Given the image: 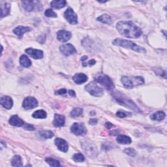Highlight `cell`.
I'll return each instance as SVG.
<instances>
[{
  "instance_id": "cell-1",
  "label": "cell",
  "mask_w": 167,
  "mask_h": 167,
  "mask_svg": "<svg viewBox=\"0 0 167 167\" xmlns=\"http://www.w3.org/2000/svg\"><path fill=\"white\" fill-rule=\"evenodd\" d=\"M116 28L121 34L128 38H139L142 34L141 29L131 21H120L117 24Z\"/></svg>"
},
{
  "instance_id": "cell-2",
  "label": "cell",
  "mask_w": 167,
  "mask_h": 167,
  "mask_svg": "<svg viewBox=\"0 0 167 167\" xmlns=\"http://www.w3.org/2000/svg\"><path fill=\"white\" fill-rule=\"evenodd\" d=\"M112 96L115 99L116 101L118 102L121 105H123L125 107L130 108V109L136 111L140 112L139 108L138 107L136 104L133 102L130 99H129L126 96H125L123 93H120V91H115L112 93Z\"/></svg>"
},
{
  "instance_id": "cell-3",
  "label": "cell",
  "mask_w": 167,
  "mask_h": 167,
  "mask_svg": "<svg viewBox=\"0 0 167 167\" xmlns=\"http://www.w3.org/2000/svg\"><path fill=\"white\" fill-rule=\"evenodd\" d=\"M112 44L115 46H118V47H122L123 48L131 49L133 51L137 52H146V50L144 48L127 40L116 39L112 42Z\"/></svg>"
},
{
  "instance_id": "cell-4",
  "label": "cell",
  "mask_w": 167,
  "mask_h": 167,
  "mask_svg": "<svg viewBox=\"0 0 167 167\" xmlns=\"http://www.w3.org/2000/svg\"><path fill=\"white\" fill-rule=\"evenodd\" d=\"M124 86L127 87H133L143 84L144 79L142 77H123L121 79Z\"/></svg>"
},
{
  "instance_id": "cell-5",
  "label": "cell",
  "mask_w": 167,
  "mask_h": 167,
  "mask_svg": "<svg viewBox=\"0 0 167 167\" xmlns=\"http://www.w3.org/2000/svg\"><path fill=\"white\" fill-rule=\"evenodd\" d=\"M82 148L86 155L91 157L95 158L97 156V149L95 144L89 141L82 142Z\"/></svg>"
},
{
  "instance_id": "cell-6",
  "label": "cell",
  "mask_w": 167,
  "mask_h": 167,
  "mask_svg": "<svg viewBox=\"0 0 167 167\" xmlns=\"http://www.w3.org/2000/svg\"><path fill=\"white\" fill-rule=\"evenodd\" d=\"M95 80L99 84H101L106 90H110L114 88L113 82L112 81L110 77H108L107 75L103 74H98L97 76L95 77Z\"/></svg>"
},
{
  "instance_id": "cell-7",
  "label": "cell",
  "mask_w": 167,
  "mask_h": 167,
  "mask_svg": "<svg viewBox=\"0 0 167 167\" xmlns=\"http://www.w3.org/2000/svg\"><path fill=\"white\" fill-rule=\"evenodd\" d=\"M85 89L87 92L95 97H101L103 95V90L93 82H91L86 86Z\"/></svg>"
},
{
  "instance_id": "cell-8",
  "label": "cell",
  "mask_w": 167,
  "mask_h": 167,
  "mask_svg": "<svg viewBox=\"0 0 167 167\" xmlns=\"http://www.w3.org/2000/svg\"><path fill=\"white\" fill-rule=\"evenodd\" d=\"M70 131L73 134L80 136L84 135L87 133V129L84 124L81 123H74L70 127Z\"/></svg>"
},
{
  "instance_id": "cell-9",
  "label": "cell",
  "mask_w": 167,
  "mask_h": 167,
  "mask_svg": "<svg viewBox=\"0 0 167 167\" xmlns=\"http://www.w3.org/2000/svg\"><path fill=\"white\" fill-rule=\"evenodd\" d=\"M64 17L70 24H77L78 23V16L70 8L65 11L64 12Z\"/></svg>"
},
{
  "instance_id": "cell-10",
  "label": "cell",
  "mask_w": 167,
  "mask_h": 167,
  "mask_svg": "<svg viewBox=\"0 0 167 167\" xmlns=\"http://www.w3.org/2000/svg\"><path fill=\"white\" fill-rule=\"evenodd\" d=\"M37 105H38V101H37L35 98L32 97H28L26 98L22 103L23 107L26 110L32 109V108L37 107Z\"/></svg>"
},
{
  "instance_id": "cell-11",
  "label": "cell",
  "mask_w": 167,
  "mask_h": 167,
  "mask_svg": "<svg viewBox=\"0 0 167 167\" xmlns=\"http://www.w3.org/2000/svg\"><path fill=\"white\" fill-rule=\"evenodd\" d=\"M60 51L62 54H64L65 56H70L75 54L77 52L76 49L70 44H65L61 45L60 47Z\"/></svg>"
},
{
  "instance_id": "cell-12",
  "label": "cell",
  "mask_w": 167,
  "mask_h": 167,
  "mask_svg": "<svg viewBox=\"0 0 167 167\" xmlns=\"http://www.w3.org/2000/svg\"><path fill=\"white\" fill-rule=\"evenodd\" d=\"M54 142H55V144L57 146V148H58V149L60 150L61 152H67L68 151L69 146L67 142L65 140L60 139V138H57V139H56L55 140H54Z\"/></svg>"
},
{
  "instance_id": "cell-13",
  "label": "cell",
  "mask_w": 167,
  "mask_h": 167,
  "mask_svg": "<svg viewBox=\"0 0 167 167\" xmlns=\"http://www.w3.org/2000/svg\"><path fill=\"white\" fill-rule=\"evenodd\" d=\"M26 52L30 55L33 59L35 60H39L41 59L43 57V51H40V50L33 49L31 48H27L26 50Z\"/></svg>"
},
{
  "instance_id": "cell-14",
  "label": "cell",
  "mask_w": 167,
  "mask_h": 167,
  "mask_svg": "<svg viewBox=\"0 0 167 167\" xmlns=\"http://www.w3.org/2000/svg\"><path fill=\"white\" fill-rule=\"evenodd\" d=\"M57 38L60 41L67 42L71 38V33L66 30H60L57 33Z\"/></svg>"
},
{
  "instance_id": "cell-15",
  "label": "cell",
  "mask_w": 167,
  "mask_h": 167,
  "mask_svg": "<svg viewBox=\"0 0 167 167\" xmlns=\"http://www.w3.org/2000/svg\"><path fill=\"white\" fill-rule=\"evenodd\" d=\"M0 103H1L2 106L7 110L11 109L12 106H13L12 99L9 96H4V97H2Z\"/></svg>"
},
{
  "instance_id": "cell-16",
  "label": "cell",
  "mask_w": 167,
  "mask_h": 167,
  "mask_svg": "<svg viewBox=\"0 0 167 167\" xmlns=\"http://www.w3.org/2000/svg\"><path fill=\"white\" fill-rule=\"evenodd\" d=\"M9 122L12 126L16 127H22L25 124L24 121L22 119H20L17 115L12 116L9 119Z\"/></svg>"
},
{
  "instance_id": "cell-17",
  "label": "cell",
  "mask_w": 167,
  "mask_h": 167,
  "mask_svg": "<svg viewBox=\"0 0 167 167\" xmlns=\"http://www.w3.org/2000/svg\"><path fill=\"white\" fill-rule=\"evenodd\" d=\"M65 122V118L64 116L60 114H55L53 121V125L54 127H60L64 126Z\"/></svg>"
},
{
  "instance_id": "cell-18",
  "label": "cell",
  "mask_w": 167,
  "mask_h": 167,
  "mask_svg": "<svg viewBox=\"0 0 167 167\" xmlns=\"http://www.w3.org/2000/svg\"><path fill=\"white\" fill-rule=\"evenodd\" d=\"M31 30V28L30 27L25 26H18L13 30V33L17 35L19 38H22L25 33L28 32Z\"/></svg>"
},
{
  "instance_id": "cell-19",
  "label": "cell",
  "mask_w": 167,
  "mask_h": 167,
  "mask_svg": "<svg viewBox=\"0 0 167 167\" xmlns=\"http://www.w3.org/2000/svg\"><path fill=\"white\" fill-rule=\"evenodd\" d=\"M73 79L77 84H82L87 80V77L84 73H77L74 75Z\"/></svg>"
},
{
  "instance_id": "cell-20",
  "label": "cell",
  "mask_w": 167,
  "mask_h": 167,
  "mask_svg": "<svg viewBox=\"0 0 167 167\" xmlns=\"http://www.w3.org/2000/svg\"><path fill=\"white\" fill-rule=\"evenodd\" d=\"M117 142L122 144H129L132 142V140L129 136L127 135H119L116 139Z\"/></svg>"
},
{
  "instance_id": "cell-21",
  "label": "cell",
  "mask_w": 167,
  "mask_h": 167,
  "mask_svg": "<svg viewBox=\"0 0 167 167\" xmlns=\"http://www.w3.org/2000/svg\"><path fill=\"white\" fill-rule=\"evenodd\" d=\"M10 9H11L10 4L7 3H1V9H2L1 16H2V18H3V17H4V16H5L9 14Z\"/></svg>"
},
{
  "instance_id": "cell-22",
  "label": "cell",
  "mask_w": 167,
  "mask_h": 167,
  "mask_svg": "<svg viewBox=\"0 0 167 167\" xmlns=\"http://www.w3.org/2000/svg\"><path fill=\"white\" fill-rule=\"evenodd\" d=\"M22 7L28 12H31L34 9V2L33 1H22Z\"/></svg>"
},
{
  "instance_id": "cell-23",
  "label": "cell",
  "mask_w": 167,
  "mask_h": 167,
  "mask_svg": "<svg viewBox=\"0 0 167 167\" xmlns=\"http://www.w3.org/2000/svg\"><path fill=\"white\" fill-rule=\"evenodd\" d=\"M20 64L24 67H29L31 65V61L26 55H22L20 57Z\"/></svg>"
},
{
  "instance_id": "cell-24",
  "label": "cell",
  "mask_w": 167,
  "mask_h": 167,
  "mask_svg": "<svg viewBox=\"0 0 167 167\" xmlns=\"http://www.w3.org/2000/svg\"><path fill=\"white\" fill-rule=\"evenodd\" d=\"M165 118V114L162 111L156 112L150 116V118L154 121H161Z\"/></svg>"
},
{
  "instance_id": "cell-25",
  "label": "cell",
  "mask_w": 167,
  "mask_h": 167,
  "mask_svg": "<svg viewBox=\"0 0 167 167\" xmlns=\"http://www.w3.org/2000/svg\"><path fill=\"white\" fill-rule=\"evenodd\" d=\"M97 20H99V22H101L102 23L106 24H111L112 23V19L111 18V16L106 14L100 16L99 17L97 18Z\"/></svg>"
},
{
  "instance_id": "cell-26",
  "label": "cell",
  "mask_w": 167,
  "mask_h": 167,
  "mask_svg": "<svg viewBox=\"0 0 167 167\" xmlns=\"http://www.w3.org/2000/svg\"><path fill=\"white\" fill-rule=\"evenodd\" d=\"M51 5L52 7L54 8V9H61V8H63L65 7L66 5V2L64 1V0H60V1H52L51 3Z\"/></svg>"
},
{
  "instance_id": "cell-27",
  "label": "cell",
  "mask_w": 167,
  "mask_h": 167,
  "mask_svg": "<svg viewBox=\"0 0 167 167\" xmlns=\"http://www.w3.org/2000/svg\"><path fill=\"white\" fill-rule=\"evenodd\" d=\"M33 117L34 118H38V119H44L46 118L47 116V114L44 110H39L35 111L34 113L33 114Z\"/></svg>"
},
{
  "instance_id": "cell-28",
  "label": "cell",
  "mask_w": 167,
  "mask_h": 167,
  "mask_svg": "<svg viewBox=\"0 0 167 167\" xmlns=\"http://www.w3.org/2000/svg\"><path fill=\"white\" fill-rule=\"evenodd\" d=\"M11 164L13 166H22V158L19 156H15L12 158L11 161Z\"/></svg>"
},
{
  "instance_id": "cell-29",
  "label": "cell",
  "mask_w": 167,
  "mask_h": 167,
  "mask_svg": "<svg viewBox=\"0 0 167 167\" xmlns=\"http://www.w3.org/2000/svg\"><path fill=\"white\" fill-rule=\"evenodd\" d=\"M39 135L43 138L44 139H51L54 136V133L51 131H39Z\"/></svg>"
},
{
  "instance_id": "cell-30",
  "label": "cell",
  "mask_w": 167,
  "mask_h": 167,
  "mask_svg": "<svg viewBox=\"0 0 167 167\" xmlns=\"http://www.w3.org/2000/svg\"><path fill=\"white\" fill-rule=\"evenodd\" d=\"M45 161L50 166H60V162L56 159H54L47 157L45 159Z\"/></svg>"
},
{
  "instance_id": "cell-31",
  "label": "cell",
  "mask_w": 167,
  "mask_h": 167,
  "mask_svg": "<svg viewBox=\"0 0 167 167\" xmlns=\"http://www.w3.org/2000/svg\"><path fill=\"white\" fill-rule=\"evenodd\" d=\"M83 112V110L80 108H75L70 112V116L73 118H76V117L80 116Z\"/></svg>"
},
{
  "instance_id": "cell-32",
  "label": "cell",
  "mask_w": 167,
  "mask_h": 167,
  "mask_svg": "<svg viewBox=\"0 0 167 167\" xmlns=\"http://www.w3.org/2000/svg\"><path fill=\"white\" fill-rule=\"evenodd\" d=\"M73 159L75 162H83L85 160V157H84V156L81 153H76L74 154L73 157Z\"/></svg>"
},
{
  "instance_id": "cell-33",
  "label": "cell",
  "mask_w": 167,
  "mask_h": 167,
  "mask_svg": "<svg viewBox=\"0 0 167 167\" xmlns=\"http://www.w3.org/2000/svg\"><path fill=\"white\" fill-rule=\"evenodd\" d=\"M131 115V113H130V112H125L122 110H120L116 112V116L120 118H125V117L130 116Z\"/></svg>"
},
{
  "instance_id": "cell-34",
  "label": "cell",
  "mask_w": 167,
  "mask_h": 167,
  "mask_svg": "<svg viewBox=\"0 0 167 167\" xmlns=\"http://www.w3.org/2000/svg\"><path fill=\"white\" fill-rule=\"evenodd\" d=\"M124 152L127 153L128 156L131 157H135L136 155V152L134 149L133 148H127L124 150Z\"/></svg>"
},
{
  "instance_id": "cell-35",
  "label": "cell",
  "mask_w": 167,
  "mask_h": 167,
  "mask_svg": "<svg viewBox=\"0 0 167 167\" xmlns=\"http://www.w3.org/2000/svg\"><path fill=\"white\" fill-rule=\"evenodd\" d=\"M44 15L48 16V17H53V18H56L57 17V15L56 12H54L52 9H47L45 11Z\"/></svg>"
},
{
  "instance_id": "cell-36",
  "label": "cell",
  "mask_w": 167,
  "mask_h": 167,
  "mask_svg": "<svg viewBox=\"0 0 167 167\" xmlns=\"http://www.w3.org/2000/svg\"><path fill=\"white\" fill-rule=\"evenodd\" d=\"M82 61V65L84 67H87V66H92L95 64L96 61L94 60H90L88 61H86L84 60H81Z\"/></svg>"
},
{
  "instance_id": "cell-37",
  "label": "cell",
  "mask_w": 167,
  "mask_h": 167,
  "mask_svg": "<svg viewBox=\"0 0 167 167\" xmlns=\"http://www.w3.org/2000/svg\"><path fill=\"white\" fill-rule=\"evenodd\" d=\"M23 127L25 129H26V130H28V131H33L35 129L34 127H33V125H30V124H28V123H25Z\"/></svg>"
},
{
  "instance_id": "cell-38",
  "label": "cell",
  "mask_w": 167,
  "mask_h": 167,
  "mask_svg": "<svg viewBox=\"0 0 167 167\" xmlns=\"http://www.w3.org/2000/svg\"><path fill=\"white\" fill-rule=\"evenodd\" d=\"M67 91L65 89L63 88V89H60L59 90L56 91L55 93L56 95H64V94H65V93H67Z\"/></svg>"
},
{
  "instance_id": "cell-39",
  "label": "cell",
  "mask_w": 167,
  "mask_h": 167,
  "mask_svg": "<svg viewBox=\"0 0 167 167\" xmlns=\"http://www.w3.org/2000/svg\"><path fill=\"white\" fill-rule=\"evenodd\" d=\"M98 120L97 119H91L89 122V123L91 125H94L97 123Z\"/></svg>"
},
{
  "instance_id": "cell-40",
  "label": "cell",
  "mask_w": 167,
  "mask_h": 167,
  "mask_svg": "<svg viewBox=\"0 0 167 167\" xmlns=\"http://www.w3.org/2000/svg\"><path fill=\"white\" fill-rule=\"evenodd\" d=\"M105 127H106L107 129H111L112 127H114V125L112 124V123H110V122H107V123L105 124Z\"/></svg>"
},
{
  "instance_id": "cell-41",
  "label": "cell",
  "mask_w": 167,
  "mask_h": 167,
  "mask_svg": "<svg viewBox=\"0 0 167 167\" xmlns=\"http://www.w3.org/2000/svg\"><path fill=\"white\" fill-rule=\"evenodd\" d=\"M68 92H69V94L70 96H72V97H75V96H76V93H75V92L73 90H69Z\"/></svg>"
}]
</instances>
